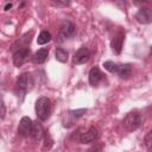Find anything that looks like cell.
Masks as SVG:
<instances>
[{
	"mask_svg": "<svg viewBox=\"0 0 152 152\" xmlns=\"http://www.w3.org/2000/svg\"><path fill=\"white\" fill-rule=\"evenodd\" d=\"M118 65H119V64H116V63H114V62H112V61H107V62L103 63L104 69L108 70V71H110V72H116Z\"/></svg>",
	"mask_w": 152,
	"mask_h": 152,
	"instance_id": "obj_17",
	"label": "cell"
},
{
	"mask_svg": "<svg viewBox=\"0 0 152 152\" xmlns=\"http://www.w3.org/2000/svg\"><path fill=\"white\" fill-rule=\"evenodd\" d=\"M76 33V26L71 23V21H64L61 26V32H59V38L65 39V38H70Z\"/></svg>",
	"mask_w": 152,
	"mask_h": 152,
	"instance_id": "obj_5",
	"label": "cell"
},
{
	"mask_svg": "<svg viewBox=\"0 0 152 152\" xmlns=\"http://www.w3.org/2000/svg\"><path fill=\"white\" fill-rule=\"evenodd\" d=\"M28 53H30V49H27V48L18 49V50L13 53V63H14V65H15V66L23 65L24 62L27 59Z\"/></svg>",
	"mask_w": 152,
	"mask_h": 152,
	"instance_id": "obj_6",
	"label": "cell"
},
{
	"mask_svg": "<svg viewBox=\"0 0 152 152\" xmlns=\"http://www.w3.org/2000/svg\"><path fill=\"white\" fill-rule=\"evenodd\" d=\"M74 118H81L82 115H84L87 113V109L86 108H81V109H74V110H70L69 112Z\"/></svg>",
	"mask_w": 152,
	"mask_h": 152,
	"instance_id": "obj_19",
	"label": "cell"
},
{
	"mask_svg": "<svg viewBox=\"0 0 152 152\" xmlns=\"http://www.w3.org/2000/svg\"><path fill=\"white\" fill-rule=\"evenodd\" d=\"M11 7H12V2H8V4H6V6H5V11H8Z\"/></svg>",
	"mask_w": 152,
	"mask_h": 152,
	"instance_id": "obj_23",
	"label": "cell"
},
{
	"mask_svg": "<svg viewBox=\"0 0 152 152\" xmlns=\"http://www.w3.org/2000/svg\"><path fill=\"white\" fill-rule=\"evenodd\" d=\"M141 121H142V120H141V115H140L139 113H137V112H131V113H128V114L125 116L122 124H124V127H125L127 131H134V129H137V128L140 127Z\"/></svg>",
	"mask_w": 152,
	"mask_h": 152,
	"instance_id": "obj_2",
	"label": "cell"
},
{
	"mask_svg": "<svg viewBox=\"0 0 152 152\" xmlns=\"http://www.w3.org/2000/svg\"><path fill=\"white\" fill-rule=\"evenodd\" d=\"M5 114H6V107L4 104L2 99L0 97V119H4L5 118Z\"/></svg>",
	"mask_w": 152,
	"mask_h": 152,
	"instance_id": "obj_20",
	"label": "cell"
},
{
	"mask_svg": "<svg viewBox=\"0 0 152 152\" xmlns=\"http://www.w3.org/2000/svg\"><path fill=\"white\" fill-rule=\"evenodd\" d=\"M55 57L58 62L61 63H65L68 61V51H65L64 49L62 48H57L56 51H55Z\"/></svg>",
	"mask_w": 152,
	"mask_h": 152,
	"instance_id": "obj_15",
	"label": "cell"
},
{
	"mask_svg": "<svg viewBox=\"0 0 152 152\" xmlns=\"http://www.w3.org/2000/svg\"><path fill=\"white\" fill-rule=\"evenodd\" d=\"M50 112H51V101L50 99L43 96L39 97L36 102V114L37 118L42 121L46 120L50 116Z\"/></svg>",
	"mask_w": 152,
	"mask_h": 152,
	"instance_id": "obj_1",
	"label": "cell"
},
{
	"mask_svg": "<svg viewBox=\"0 0 152 152\" xmlns=\"http://www.w3.org/2000/svg\"><path fill=\"white\" fill-rule=\"evenodd\" d=\"M135 19L140 24H150L152 21L151 10L150 8H140L135 14Z\"/></svg>",
	"mask_w": 152,
	"mask_h": 152,
	"instance_id": "obj_7",
	"label": "cell"
},
{
	"mask_svg": "<svg viewBox=\"0 0 152 152\" xmlns=\"http://www.w3.org/2000/svg\"><path fill=\"white\" fill-rule=\"evenodd\" d=\"M48 56H49V50H48L46 48L39 49L38 51H36V52L33 53L31 61H32L33 63H36V64H42V63H44V62L46 61Z\"/></svg>",
	"mask_w": 152,
	"mask_h": 152,
	"instance_id": "obj_12",
	"label": "cell"
},
{
	"mask_svg": "<svg viewBox=\"0 0 152 152\" xmlns=\"http://www.w3.org/2000/svg\"><path fill=\"white\" fill-rule=\"evenodd\" d=\"M97 139V129L95 127H90L86 133L80 137V141L82 144H91Z\"/></svg>",
	"mask_w": 152,
	"mask_h": 152,
	"instance_id": "obj_9",
	"label": "cell"
},
{
	"mask_svg": "<svg viewBox=\"0 0 152 152\" xmlns=\"http://www.w3.org/2000/svg\"><path fill=\"white\" fill-rule=\"evenodd\" d=\"M102 78H103V74L101 72V70L99 68L95 66L89 71V83H90V86H93V87L97 86L102 81Z\"/></svg>",
	"mask_w": 152,
	"mask_h": 152,
	"instance_id": "obj_10",
	"label": "cell"
},
{
	"mask_svg": "<svg viewBox=\"0 0 152 152\" xmlns=\"http://www.w3.org/2000/svg\"><path fill=\"white\" fill-rule=\"evenodd\" d=\"M30 81H31V75H28V74H26V72L21 74V75L18 77V80H17V88H18L19 90H21L23 93H25L26 89H27L28 86H30Z\"/></svg>",
	"mask_w": 152,
	"mask_h": 152,
	"instance_id": "obj_11",
	"label": "cell"
},
{
	"mask_svg": "<svg viewBox=\"0 0 152 152\" xmlns=\"http://www.w3.org/2000/svg\"><path fill=\"white\" fill-rule=\"evenodd\" d=\"M58 2H61V4H63V5H69L70 4V0H57Z\"/></svg>",
	"mask_w": 152,
	"mask_h": 152,
	"instance_id": "obj_22",
	"label": "cell"
},
{
	"mask_svg": "<svg viewBox=\"0 0 152 152\" xmlns=\"http://www.w3.org/2000/svg\"><path fill=\"white\" fill-rule=\"evenodd\" d=\"M89 58H90V51L87 48L82 46V48H80L75 52L74 58H72V62H74V64H83V63L88 62Z\"/></svg>",
	"mask_w": 152,
	"mask_h": 152,
	"instance_id": "obj_4",
	"label": "cell"
},
{
	"mask_svg": "<svg viewBox=\"0 0 152 152\" xmlns=\"http://www.w3.org/2000/svg\"><path fill=\"white\" fill-rule=\"evenodd\" d=\"M51 40V33L49 31H42L37 38V43L39 45H43V44H46Z\"/></svg>",
	"mask_w": 152,
	"mask_h": 152,
	"instance_id": "obj_16",
	"label": "cell"
},
{
	"mask_svg": "<svg viewBox=\"0 0 152 152\" xmlns=\"http://www.w3.org/2000/svg\"><path fill=\"white\" fill-rule=\"evenodd\" d=\"M124 39H125V34H124V32H121V31L112 39V42H110V48H112V50H113L114 53L119 55V53L121 52V50H122V44H124Z\"/></svg>",
	"mask_w": 152,
	"mask_h": 152,
	"instance_id": "obj_8",
	"label": "cell"
},
{
	"mask_svg": "<svg viewBox=\"0 0 152 152\" xmlns=\"http://www.w3.org/2000/svg\"><path fill=\"white\" fill-rule=\"evenodd\" d=\"M32 120L28 116H23L19 126H18V133L21 137H28L31 133V128H32Z\"/></svg>",
	"mask_w": 152,
	"mask_h": 152,
	"instance_id": "obj_3",
	"label": "cell"
},
{
	"mask_svg": "<svg viewBox=\"0 0 152 152\" xmlns=\"http://www.w3.org/2000/svg\"><path fill=\"white\" fill-rule=\"evenodd\" d=\"M30 135L34 139V140H42L43 135H44V131L40 124H32V128H31V133Z\"/></svg>",
	"mask_w": 152,
	"mask_h": 152,
	"instance_id": "obj_13",
	"label": "cell"
},
{
	"mask_svg": "<svg viewBox=\"0 0 152 152\" xmlns=\"http://www.w3.org/2000/svg\"><path fill=\"white\" fill-rule=\"evenodd\" d=\"M147 2L148 0H133V4L137 6H142V5H146Z\"/></svg>",
	"mask_w": 152,
	"mask_h": 152,
	"instance_id": "obj_21",
	"label": "cell"
},
{
	"mask_svg": "<svg viewBox=\"0 0 152 152\" xmlns=\"http://www.w3.org/2000/svg\"><path fill=\"white\" fill-rule=\"evenodd\" d=\"M144 144L146 146V148L150 151L151 147H152V132H148L146 135H145V139H144Z\"/></svg>",
	"mask_w": 152,
	"mask_h": 152,
	"instance_id": "obj_18",
	"label": "cell"
},
{
	"mask_svg": "<svg viewBox=\"0 0 152 152\" xmlns=\"http://www.w3.org/2000/svg\"><path fill=\"white\" fill-rule=\"evenodd\" d=\"M131 71H132V66L131 64H120L118 65V70L116 74L121 77V78H128L131 76Z\"/></svg>",
	"mask_w": 152,
	"mask_h": 152,
	"instance_id": "obj_14",
	"label": "cell"
}]
</instances>
